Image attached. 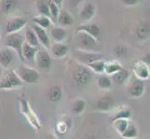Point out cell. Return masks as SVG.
<instances>
[{
	"label": "cell",
	"mask_w": 150,
	"mask_h": 139,
	"mask_svg": "<svg viewBox=\"0 0 150 139\" xmlns=\"http://www.w3.org/2000/svg\"><path fill=\"white\" fill-rule=\"evenodd\" d=\"M72 79L76 86H85L92 79L91 70L88 66H84L83 64L77 65L72 71Z\"/></svg>",
	"instance_id": "1"
},
{
	"label": "cell",
	"mask_w": 150,
	"mask_h": 139,
	"mask_svg": "<svg viewBox=\"0 0 150 139\" xmlns=\"http://www.w3.org/2000/svg\"><path fill=\"white\" fill-rule=\"evenodd\" d=\"M20 110L25 120L28 122L29 124L35 130L41 129V122L38 119V115L33 110V109L29 105V103L24 99H20Z\"/></svg>",
	"instance_id": "2"
},
{
	"label": "cell",
	"mask_w": 150,
	"mask_h": 139,
	"mask_svg": "<svg viewBox=\"0 0 150 139\" xmlns=\"http://www.w3.org/2000/svg\"><path fill=\"white\" fill-rule=\"evenodd\" d=\"M23 82L20 78L15 71H9L4 75L0 82V90H13L22 87Z\"/></svg>",
	"instance_id": "3"
},
{
	"label": "cell",
	"mask_w": 150,
	"mask_h": 139,
	"mask_svg": "<svg viewBox=\"0 0 150 139\" xmlns=\"http://www.w3.org/2000/svg\"><path fill=\"white\" fill-rule=\"evenodd\" d=\"M24 44V39L19 33L8 34L5 39V45L7 47L13 49L17 53L18 57L22 61H24V58L23 55V46Z\"/></svg>",
	"instance_id": "4"
},
{
	"label": "cell",
	"mask_w": 150,
	"mask_h": 139,
	"mask_svg": "<svg viewBox=\"0 0 150 139\" xmlns=\"http://www.w3.org/2000/svg\"><path fill=\"white\" fill-rule=\"evenodd\" d=\"M77 46L81 51H93L97 45V39L83 32L75 33Z\"/></svg>",
	"instance_id": "5"
},
{
	"label": "cell",
	"mask_w": 150,
	"mask_h": 139,
	"mask_svg": "<svg viewBox=\"0 0 150 139\" xmlns=\"http://www.w3.org/2000/svg\"><path fill=\"white\" fill-rule=\"evenodd\" d=\"M15 71L23 83L26 84H35L38 83L40 78L39 73L37 70L29 68L26 66H20Z\"/></svg>",
	"instance_id": "6"
},
{
	"label": "cell",
	"mask_w": 150,
	"mask_h": 139,
	"mask_svg": "<svg viewBox=\"0 0 150 139\" xmlns=\"http://www.w3.org/2000/svg\"><path fill=\"white\" fill-rule=\"evenodd\" d=\"M144 90H146V85H144V81L133 77L130 80L127 86L128 95L132 98H139L144 94Z\"/></svg>",
	"instance_id": "7"
},
{
	"label": "cell",
	"mask_w": 150,
	"mask_h": 139,
	"mask_svg": "<svg viewBox=\"0 0 150 139\" xmlns=\"http://www.w3.org/2000/svg\"><path fill=\"white\" fill-rule=\"evenodd\" d=\"M132 73L134 77L142 81H146L150 78V69L149 66L146 64L143 60H138L132 66Z\"/></svg>",
	"instance_id": "8"
},
{
	"label": "cell",
	"mask_w": 150,
	"mask_h": 139,
	"mask_svg": "<svg viewBox=\"0 0 150 139\" xmlns=\"http://www.w3.org/2000/svg\"><path fill=\"white\" fill-rule=\"evenodd\" d=\"M27 23V20L25 18L23 17H16L9 19L7 23H6V34H15L19 33L21 30L25 27V25Z\"/></svg>",
	"instance_id": "9"
},
{
	"label": "cell",
	"mask_w": 150,
	"mask_h": 139,
	"mask_svg": "<svg viewBox=\"0 0 150 139\" xmlns=\"http://www.w3.org/2000/svg\"><path fill=\"white\" fill-rule=\"evenodd\" d=\"M135 35L138 40L146 41L150 38V22L148 20H141L135 27Z\"/></svg>",
	"instance_id": "10"
},
{
	"label": "cell",
	"mask_w": 150,
	"mask_h": 139,
	"mask_svg": "<svg viewBox=\"0 0 150 139\" xmlns=\"http://www.w3.org/2000/svg\"><path fill=\"white\" fill-rule=\"evenodd\" d=\"M79 32H83L90 34L92 37L96 38L97 40L99 39V36L101 34L100 27L95 23H86V24L79 25V26H77L75 33H79Z\"/></svg>",
	"instance_id": "11"
},
{
	"label": "cell",
	"mask_w": 150,
	"mask_h": 139,
	"mask_svg": "<svg viewBox=\"0 0 150 139\" xmlns=\"http://www.w3.org/2000/svg\"><path fill=\"white\" fill-rule=\"evenodd\" d=\"M51 58L50 54L44 49H39L37 59H35V63L40 69H49L51 66Z\"/></svg>",
	"instance_id": "12"
},
{
	"label": "cell",
	"mask_w": 150,
	"mask_h": 139,
	"mask_svg": "<svg viewBox=\"0 0 150 139\" xmlns=\"http://www.w3.org/2000/svg\"><path fill=\"white\" fill-rule=\"evenodd\" d=\"M95 13H96V7L94 6V4L88 2L85 3L83 8H81L79 12V18L83 22H88V20H91L95 16Z\"/></svg>",
	"instance_id": "13"
},
{
	"label": "cell",
	"mask_w": 150,
	"mask_h": 139,
	"mask_svg": "<svg viewBox=\"0 0 150 139\" xmlns=\"http://www.w3.org/2000/svg\"><path fill=\"white\" fill-rule=\"evenodd\" d=\"M38 50H39L38 47H35V46L29 45L27 42H24L23 46V55L24 60L35 63Z\"/></svg>",
	"instance_id": "14"
},
{
	"label": "cell",
	"mask_w": 150,
	"mask_h": 139,
	"mask_svg": "<svg viewBox=\"0 0 150 139\" xmlns=\"http://www.w3.org/2000/svg\"><path fill=\"white\" fill-rule=\"evenodd\" d=\"M33 29L38 35L39 43L42 45L44 47H46V49L50 48V39L49 37L47 32H46V29L38 26V25H37V24L33 25Z\"/></svg>",
	"instance_id": "15"
},
{
	"label": "cell",
	"mask_w": 150,
	"mask_h": 139,
	"mask_svg": "<svg viewBox=\"0 0 150 139\" xmlns=\"http://www.w3.org/2000/svg\"><path fill=\"white\" fill-rule=\"evenodd\" d=\"M81 51V50H80ZM83 53L77 55V59L81 64H86V66L97 59H102L103 55L99 53H94L93 51H82Z\"/></svg>",
	"instance_id": "16"
},
{
	"label": "cell",
	"mask_w": 150,
	"mask_h": 139,
	"mask_svg": "<svg viewBox=\"0 0 150 139\" xmlns=\"http://www.w3.org/2000/svg\"><path fill=\"white\" fill-rule=\"evenodd\" d=\"M114 107V98L110 96H103L96 102L97 110L101 111H110Z\"/></svg>",
	"instance_id": "17"
},
{
	"label": "cell",
	"mask_w": 150,
	"mask_h": 139,
	"mask_svg": "<svg viewBox=\"0 0 150 139\" xmlns=\"http://www.w3.org/2000/svg\"><path fill=\"white\" fill-rule=\"evenodd\" d=\"M71 127H72V121L70 118H64V119L57 122V123L55 124L54 131L57 135L63 136L71 129Z\"/></svg>",
	"instance_id": "18"
},
{
	"label": "cell",
	"mask_w": 150,
	"mask_h": 139,
	"mask_svg": "<svg viewBox=\"0 0 150 139\" xmlns=\"http://www.w3.org/2000/svg\"><path fill=\"white\" fill-rule=\"evenodd\" d=\"M14 54L10 49H2L0 51V65L4 68L8 67L13 63Z\"/></svg>",
	"instance_id": "19"
},
{
	"label": "cell",
	"mask_w": 150,
	"mask_h": 139,
	"mask_svg": "<svg viewBox=\"0 0 150 139\" xmlns=\"http://www.w3.org/2000/svg\"><path fill=\"white\" fill-rule=\"evenodd\" d=\"M51 53L56 59H62L67 55L69 47L64 43H55L51 45Z\"/></svg>",
	"instance_id": "20"
},
{
	"label": "cell",
	"mask_w": 150,
	"mask_h": 139,
	"mask_svg": "<svg viewBox=\"0 0 150 139\" xmlns=\"http://www.w3.org/2000/svg\"><path fill=\"white\" fill-rule=\"evenodd\" d=\"M74 17L72 15L66 11V10H61L59 17L57 19V22L60 25L61 27H67V26H71L72 24H74Z\"/></svg>",
	"instance_id": "21"
},
{
	"label": "cell",
	"mask_w": 150,
	"mask_h": 139,
	"mask_svg": "<svg viewBox=\"0 0 150 139\" xmlns=\"http://www.w3.org/2000/svg\"><path fill=\"white\" fill-rule=\"evenodd\" d=\"M47 96L50 101L51 102H58L63 97V90L59 85H53L49 88L47 92Z\"/></svg>",
	"instance_id": "22"
},
{
	"label": "cell",
	"mask_w": 150,
	"mask_h": 139,
	"mask_svg": "<svg viewBox=\"0 0 150 139\" xmlns=\"http://www.w3.org/2000/svg\"><path fill=\"white\" fill-rule=\"evenodd\" d=\"M122 69H123V67H122V64L120 63V61L111 60V61H108V62H105V73L106 75H114Z\"/></svg>",
	"instance_id": "23"
},
{
	"label": "cell",
	"mask_w": 150,
	"mask_h": 139,
	"mask_svg": "<svg viewBox=\"0 0 150 139\" xmlns=\"http://www.w3.org/2000/svg\"><path fill=\"white\" fill-rule=\"evenodd\" d=\"M50 35L55 43H63L67 36V33L64 27H53L50 31Z\"/></svg>",
	"instance_id": "24"
},
{
	"label": "cell",
	"mask_w": 150,
	"mask_h": 139,
	"mask_svg": "<svg viewBox=\"0 0 150 139\" xmlns=\"http://www.w3.org/2000/svg\"><path fill=\"white\" fill-rule=\"evenodd\" d=\"M113 82L117 85H122L127 82V80L130 78V73L128 70L122 69L120 71H117V73L112 75Z\"/></svg>",
	"instance_id": "25"
},
{
	"label": "cell",
	"mask_w": 150,
	"mask_h": 139,
	"mask_svg": "<svg viewBox=\"0 0 150 139\" xmlns=\"http://www.w3.org/2000/svg\"><path fill=\"white\" fill-rule=\"evenodd\" d=\"M131 117H132V111L130 110V109L123 107V108H121V109L118 110L117 111H116L112 115V117L110 118V122L112 123L114 121L118 120V119H128V120H130Z\"/></svg>",
	"instance_id": "26"
},
{
	"label": "cell",
	"mask_w": 150,
	"mask_h": 139,
	"mask_svg": "<svg viewBox=\"0 0 150 139\" xmlns=\"http://www.w3.org/2000/svg\"><path fill=\"white\" fill-rule=\"evenodd\" d=\"M86 106H87V103L84 99H82V98L76 99L73 104H72L71 112L73 113L74 115H80L81 113L84 112Z\"/></svg>",
	"instance_id": "27"
},
{
	"label": "cell",
	"mask_w": 150,
	"mask_h": 139,
	"mask_svg": "<svg viewBox=\"0 0 150 139\" xmlns=\"http://www.w3.org/2000/svg\"><path fill=\"white\" fill-rule=\"evenodd\" d=\"M25 40L29 45L35 46V47H38V45L40 44L38 35L33 28H27L25 30Z\"/></svg>",
	"instance_id": "28"
},
{
	"label": "cell",
	"mask_w": 150,
	"mask_h": 139,
	"mask_svg": "<svg viewBox=\"0 0 150 139\" xmlns=\"http://www.w3.org/2000/svg\"><path fill=\"white\" fill-rule=\"evenodd\" d=\"M35 6H37L38 12L40 15L50 17V6L48 0H37Z\"/></svg>",
	"instance_id": "29"
},
{
	"label": "cell",
	"mask_w": 150,
	"mask_h": 139,
	"mask_svg": "<svg viewBox=\"0 0 150 139\" xmlns=\"http://www.w3.org/2000/svg\"><path fill=\"white\" fill-rule=\"evenodd\" d=\"M139 136V132L137 127L133 124V123L130 122L128 128L124 131V133L120 136L124 139H136Z\"/></svg>",
	"instance_id": "30"
},
{
	"label": "cell",
	"mask_w": 150,
	"mask_h": 139,
	"mask_svg": "<svg viewBox=\"0 0 150 139\" xmlns=\"http://www.w3.org/2000/svg\"><path fill=\"white\" fill-rule=\"evenodd\" d=\"M130 122H131L130 120H128V119H118V120L114 121L112 122V125L115 128V130L121 136L124 133V131L128 128Z\"/></svg>",
	"instance_id": "31"
},
{
	"label": "cell",
	"mask_w": 150,
	"mask_h": 139,
	"mask_svg": "<svg viewBox=\"0 0 150 139\" xmlns=\"http://www.w3.org/2000/svg\"><path fill=\"white\" fill-rule=\"evenodd\" d=\"M89 68L94 71L96 73H105V61L102 59H97L92 61V62L89 63L87 65Z\"/></svg>",
	"instance_id": "32"
},
{
	"label": "cell",
	"mask_w": 150,
	"mask_h": 139,
	"mask_svg": "<svg viewBox=\"0 0 150 139\" xmlns=\"http://www.w3.org/2000/svg\"><path fill=\"white\" fill-rule=\"evenodd\" d=\"M32 22L38 25V26L42 27L44 29H47L50 26L51 24V20L50 19V17L48 16H43V15H39V16H37V17H34Z\"/></svg>",
	"instance_id": "33"
},
{
	"label": "cell",
	"mask_w": 150,
	"mask_h": 139,
	"mask_svg": "<svg viewBox=\"0 0 150 139\" xmlns=\"http://www.w3.org/2000/svg\"><path fill=\"white\" fill-rule=\"evenodd\" d=\"M97 85L102 90H107L111 87L112 81L108 75H100L97 78Z\"/></svg>",
	"instance_id": "34"
},
{
	"label": "cell",
	"mask_w": 150,
	"mask_h": 139,
	"mask_svg": "<svg viewBox=\"0 0 150 139\" xmlns=\"http://www.w3.org/2000/svg\"><path fill=\"white\" fill-rule=\"evenodd\" d=\"M17 7V0H2L1 9L3 13L8 14Z\"/></svg>",
	"instance_id": "35"
},
{
	"label": "cell",
	"mask_w": 150,
	"mask_h": 139,
	"mask_svg": "<svg viewBox=\"0 0 150 139\" xmlns=\"http://www.w3.org/2000/svg\"><path fill=\"white\" fill-rule=\"evenodd\" d=\"M113 52L114 55H115L116 58L117 59H122V58H125L128 54V48L126 45H124L122 44L120 45H117L113 49Z\"/></svg>",
	"instance_id": "36"
},
{
	"label": "cell",
	"mask_w": 150,
	"mask_h": 139,
	"mask_svg": "<svg viewBox=\"0 0 150 139\" xmlns=\"http://www.w3.org/2000/svg\"><path fill=\"white\" fill-rule=\"evenodd\" d=\"M48 1H49V6H50V17L57 22V19H58V17H59L61 9L55 3H53L52 1H51V0H48Z\"/></svg>",
	"instance_id": "37"
},
{
	"label": "cell",
	"mask_w": 150,
	"mask_h": 139,
	"mask_svg": "<svg viewBox=\"0 0 150 139\" xmlns=\"http://www.w3.org/2000/svg\"><path fill=\"white\" fill-rule=\"evenodd\" d=\"M125 7H135L140 3V0H120Z\"/></svg>",
	"instance_id": "38"
},
{
	"label": "cell",
	"mask_w": 150,
	"mask_h": 139,
	"mask_svg": "<svg viewBox=\"0 0 150 139\" xmlns=\"http://www.w3.org/2000/svg\"><path fill=\"white\" fill-rule=\"evenodd\" d=\"M83 0H69V4L71 8H76L79 6V4L82 3Z\"/></svg>",
	"instance_id": "39"
},
{
	"label": "cell",
	"mask_w": 150,
	"mask_h": 139,
	"mask_svg": "<svg viewBox=\"0 0 150 139\" xmlns=\"http://www.w3.org/2000/svg\"><path fill=\"white\" fill-rule=\"evenodd\" d=\"M141 60H143L144 63L147 64L148 66H150V53H146L143 58L141 59Z\"/></svg>",
	"instance_id": "40"
},
{
	"label": "cell",
	"mask_w": 150,
	"mask_h": 139,
	"mask_svg": "<svg viewBox=\"0 0 150 139\" xmlns=\"http://www.w3.org/2000/svg\"><path fill=\"white\" fill-rule=\"evenodd\" d=\"M80 139H97L96 136H94L93 133H87L84 136H82Z\"/></svg>",
	"instance_id": "41"
},
{
	"label": "cell",
	"mask_w": 150,
	"mask_h": 139,
	"mask_svg": "<svg viewBox=\"0 0 150 139\" xmlns=\"http://www.w3.org/2000/svg\"><path fill=\"white\" fill-rule=\"evenodd\" d=\"M51 1H52L53 3H55L57 6H58L61 8H62V5H63V1H64V0H51Z\"/></svg>",
	"instance_id": "42"
},
{
	"label": "cell",
	"mask_w": 150,
	"mask_h": 139,
	"mask_svg": "<svg viewBox=\"0 0 150 139\" xmlns=\"http://www.w3.org/2000/svg\"><path fill=\"white\" fill-rule=\"evenodd\" d=\"M46 139H56V137H54L53 136H49Z\"/></svg>",
	"instance_id": "43"
},
{
	"label": "cell",
	"mask_w": 150,
	"mask_h": 139,
	"mask_svg": "<svg viewBox=\"0 0 150 139\" xmlns=\"http://www.w3.org/2000/svg\"><path fill=\"white\" fill-rule=\"evenodd\" d=\"M147 1H148V2H150V0H147Z\"/></svg>",
	"instance_id": "44"
},
{
	"label": "cell",
	"mask_w": 150,
	"mask_h": 139,
	"mask_svg": "<svg viewBox=\"0 0 150 139\" xmlns=\"http://www.w3.org/2000/svg\"><path fill=\"white\" fill-rule=\"evenodd\" d=\"M121 139H124V138H122V137H121Z\"/></svg>",
	"instance_id": "45"
},
{
	"label": "cell",
	"mask_w": 150,
	"mask_h": 139,
	"mask_svg": "<svg viewBox=\"0 0 150 139\" xmlns=\"http://www.w3.org/2000/svg\"><path fill=\"white\" fill-rule=\"evenodd\" d=\"M149 69H150V66H149Z\"/></svg>",
	"instance_id": "46"
}]
</instances>
